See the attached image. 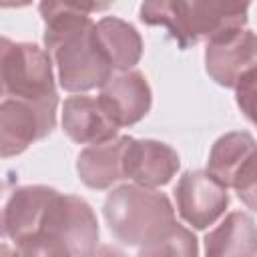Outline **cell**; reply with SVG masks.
<instances>
[{
    "instance_id": "4",
    "label": "cell",
    "mask_w": 257,
    "mask_h": 257,
    "mask_svg": "<svg viewBox=\"0 0 257 257\" xmlns=\"http://www.w3.org/2000/svg\"><path fill=\"white\" fill-rule=\"evenodd\" d=\"M0 80L2 96L26 102L58 100L52 80L50 54L36 44L0 42Z\"/></svg>"
},
{
    "instance_id": "1",
    "label": "cell",
    "mask_w": 257,
    "mask_h": 257,
    "mask_svg": "<svg viewBox=\"0 0 257 257\" xmlns=\"http://www.w3.org/2000/svg\"><path fill=\"white\" fill-rule=\"evenodd\" d=\"M104 4L42 2L40 14L46 22L44 44L52 54L60 86L70 92L102 86L114 72L96 34L90 12L104 10Z\"/></svg>"
},
{
    "instance_id": "11",
    "label": "cell",
    "mask_w": 257,
    "mask_h": 257,
    "mask_svg": "<svg viewBox=\"0 0 257 257\" xmlns=\"http://www.w3.org/2000/svg\"><path fill=\"white\" fill-rule=\"evenodd\" d=\"M64 133L80 145H98L116 137L118 126L100 106L98 98L76 94L68 96L62 106Z\"/></svg>"
},
{
    "instance_id": "20",
    "label": "cell",
    "mask_w": 257,
    "mask_h": 257,
    "mask_svg": "<svg viewBox=\"0 0 257 257\" xmlns=\"http://www.w3.org/2000/svg\"><path fill=\"white\" fill-rule=\"evenodd\" d=\"M237 104L241 112L257 126V76L245 80L237 88Z\"/></svg>"
},
{
    "instance_id": "5",
    "label": "cell",
    "mask_w": 257,
    "mask_h": 257,
    "mask_svg": "<svg viewBox=\"0 0 257 257\" xmlns=\"http://www.w3.org/2000/svg\"><path fill=\"white\" fill-rule=\"evenodd\" d=\"M205 64L209 76L221 86L239 88L257 76V34L239 28L207 44Z\"/></svg>"
},
{
    "instance_id": "17",
    "label": "cell",
    "mask_w": 257,
    "mask_h": 257,
    "mask_svg": "<svg viewBox=\"0 0 257 257\" xmlns=\"http://www.w3.org/2000/svg\"><path fill=\"white\" fill-rule=\"evenodd\" d=\"M137 257H197V239L183 225H173L159 239L139 247Z\"/></svg>"
},
{
    "instance_id": "15",
    "label": "cell",
    "mask_w": 257,
    "mask_h": 257,
    "mask_svg": "<svg viewBox=\"0 0 257 257\" xmlns=\"http://www.w3.org/2000/svg\"><path fill=\"white\" fill-rule=\"evenodd\" d=\"M96 34L114 72L131 70V66L139 62L143 42L131 24H126L120 18L106 16L100 22H96Z\"/></svg>"
},
{
    "instance_id": "19",
    "label": "cell",
    "mask_w": 257,
    "mask_h": 257,
    "mask_svg": "<svg viewBox=\"0 0 257 257\" xmlns=\"http://www.w3.org/2000/svg\"><path fill=\"white\" fill-rule=\"evenodd\" d=\"M233 189L237 191V197L253 211H257V151L249 157V161L239 171Z\"/></svg>"
},
{
    "instance_id": "18",
    "label": "cell",
    "mask_w": 257,
    "mask_h": 257,
    "mask_svg": "<svg viewBox=\"0 0 257 257\" xmlns=\"http://www.w3.org/2000/svg\"><path fill=\"white\" fill-rule=\"evenodd\" d=\"M16 257H72L62 239L52 233L40 231L26 239L16 241Z\"/></svg>"
},
{
    "instance_id": "22",
    "label": "cell",
    "mask_w": 257,
    "mask_h": 257,
    "mask_svg": "<svg viewBox=\"0 0 257 257\" xmlns=\"http://www.w3.org/2000/svg\"><path fill=\"white\" fill-rule=\"evenodd\" d=\"M2 257H16V253H10V249L4 245V247H2Z\"/></svg>"
},
{
    "instance_id": "3",
    "label": "cell",
    "mask_w": 257,
    "mask_h": 257,
    "mask_svg": "<svg viewBox=\"0 0 257 257\" xmlns=\"http://www.w3.org/2000/svg\"><path fill=\"white\" fill-rule=\"evenodd\" d=\"M110 233L124 245H147L175 225L167 195L141 185H122L104 201Z\"/></svg>"
},
{
    "instance_id": "13",
    "label": "cell",
    "mask_w": 257,
    "mask_h": 257,
    "mask_svg": "<svg viewBox=\"0 0 257 257\" xmlns=\"http://www.w3.org/2000/svg\"><path fill=\"white\" fill-rule=\"evenodd\" d=\"M131 137H114L110 141L90 145L78 155L76 171L84 185L92 189H108L124 179V151Z\"/></svg>"
},
{
    "instance_id": "14",
    "label": "cell",
    "mask_w": 257,
    "mask_h": 257,
    "mask_svg": "<svg viewBox=\"0 0 257 257\" xmlns=\"http://www.w3.org/2000/svg\"><path fill=\"white\" fill-rule=\"evenodd\" d=\"M257 227L253 219L241 211L225 217L205 237V257H255Z\"/></svg>"
},
{
    "instance_id": "9",
    "label": "cell",
    "mask_w": 257,
    "mask_h": 257,
    "mask_svg": "<svg viewBox=\"0 0 257 257\" xmlns=\"http://www.w3.org/2000/svg\"><path fill=\"white\" fill-rule=\"evenodd\" d=\"M98 102L110 120L120 128L141 120L151 106V88L137 70L112 72L100 86Z\"/></svg>"
},
{
    "instance_id": "10",
    "label": "cell",
    "mask_w": 257,
    "mask_h": 257,
    "mask_svg": "<svg viewBox=\"0 0 257 257\" xmlns=\"http://www.w3.org/2000/svg\"><path fill=\"white\" fill-rule=\"evenodd\" d=\"M124 179H131L135 185L141 187H159L171 181V177L179 169L177 153L159 141H135L126 145L124 151Z\"/></svg>"
},
{
    "instance_id": "16",
    "label": "cell",
    "mask_w": 257,
    "mask_h": 257,
    "mask_svg": "<svg viewBox=\"0 0 257 257\" xmlns=\"http://www.w3.org/2000/svg\"><path fill=\"white\" fill-rule=\"evenodd\" d=\"M257 151V145L247 133H229L221 137L209 155L207 173L213 175L221 185L233 187L239 171L249 161V157Z\"/></svg>"
},
{
    "instance_id": "6",
    "label": "cell",
    "mask_w": 257,
    "mask_h": 257,
    "mask_svg": "<svg viewBox=\"0 0 257 257\" xmlns=\"http://www.w3.org/2000/svg\"><path fill=\"white\" fill-rule=\"evenodd\" d=\"M56 104L50 102H26L4 98L0 106V145L2 155L10 157L22 153L34 141L46 137L54 128Z\"/></svg>"
},
{
    "instance_id": "2",
    "label": "cell",
    "mask_w": 257,
    "mask_h": 257,
    "mask_svg": "<svg viewBox=\"0 0 257 257\" xmlns=\"http://www.w3.org/2000/svg\"><path fill=\"white\" fill-rule=\"evenodd\" d=\"M249 4L245 2H181L161 0L141 6V20L165 26L181 48L199 40H215L231 30L243 28Z\"/></svg>"
},
{
    "instance_id": "21",
    "label": "cell",
    "mask_w": 257,
    "mask_h": 257,
    "mask_svg": "<svg viewBox=\"0 0 257 257\" xmlns=\"http://www.w3.org/2000/svg\"><path fill=\"white\" fill-rule=\"evenodd\" d=\"M88 257H126V255L112 245H98Z\"/></svg>"
},
{
    "instance_id": "12",
    "label": "cell",
    "mask_w": 257,
    "mask_h": 257,
    "mask_svg": "<svg viewBox=\"0 0 257 257\" xmlns=\"http://www.w3.org/2000/svg\"><path fill=\"white\" fill-rule=\"evenodd\" d=\"M56 195L48 187H22L14 191L4 209V233L14 241L40 233Z\"/></svg>"
},
{
    "instance_id": "7",
    "label": "cell",
    "mask_w": 257,
    "mask_h": 257,
    "mask_svg": "<svg viewBox=\"0 0 257 257\" xmlns=\"http://www.w3.org/2000/svg\"><path fill=\"white\" fill-rule=\"evenodd\" d=\"M42 231L56 235L66 243L72 257H88L98 245V225L86 201L74 195H56Z\"/></svg>"
},
{
    "instance_id": "8",
    "label": "cell",
    "mask_w": 257,
    "mask_h": 257,
    "mask_svg": "<svg viewBox=\"0 0 257 257\" xmlns=\"http://www.w3.org/2000/svg\"><path fill=\"white\" fill-rule=\"evenodd\" d=\"M175 199L179 215L195 229H205L223 215L229 193L227 187L207 171H191L179 179Z\"/></svg>"
}]
</instances>
